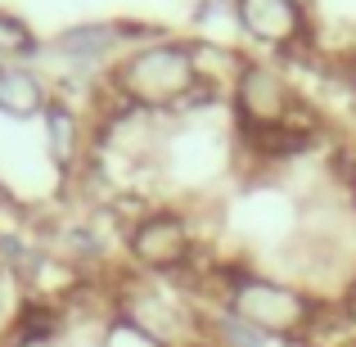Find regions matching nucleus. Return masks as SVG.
Masks as SVG:
<instances>
[{
	"label": "nucleus",
	"instance_id": "obj_1",
	"mask_svg": "<svg viewBox=\"0 0 356 347\" xmlns=\"http://www.w3.org/2000/svg\"><path fill=\"white\" fill-rule=\"evenodd\" d=\"M194 86H199V68H194L190 50L172 41L145 45L113 68V90L131 108H172L190 99Z\"/></svg>",
	"mask_w": 356,
	"mask_h": 347
},
{
	"label": "nucleus",
	"instance_id": "obj_2",
	"mask_svg": "<svg viewBox=\"0 0 356 347\" xmlns=\"http://www.w3.org/2000/svg\"><path fill=\"white\" fill-rule=\"evenodd\" d=\"M226 312L239 316L243 325L261 330L266 339H298L312 330L316 307L307 293H298L293 284H275L261 275H239L235 289L226 298Z\"/></svg>",
	"mask_w": 356,
	"mask_h": 347
},
{
	"label": "nucleus",
	"instance_id": "obj_3",
	"mask_svg": "<svg viewBox=\"0 0 356 347\" xmlns=\"http://www.w3.org/2000/svg\"><path fill=\"white\" fill-rule=\"evenodd\" d=\"M190 221L181 217V212H145V217H136V226L127 230V257L136 261L140 271H149V275H172V271H181L185 261H190Z\"/></svg>",
	"mask_w": 356,
	"mask_h": 347
},
{
	"label": "nucleus",
	"instance_id": "obj_4",
	"mask_svg": "<svg viewBox=\"0 0 356 347\" xmlns=\"http://www.w3.org/2000/svg\"><path fill=\"white\" fill-rule=\"evenodd\" d=\"M54 95L32 63H0V118L5 122H41Z\"/></svg>",
	"mask_w": 356,
	"mask_h": 347
},
{
	"label": "nucleus",
	"instance_id": "obj_5",
	"mask_svg": "<svg viewBox=\"0 0 356 347\" xmlns=\"http://www.w3.org/2000/svg\"><path fill=\"white\" fill-rule=\"evenodd\" d=\"M239 108L257 131H275L289 113V90L270 68H248L239 81Z\"/></svg>",
	"mask_w": 356,
	"mask_h": 347
},
{
	"label": "nucleus",
	"instance_id": "obj_6",
	"mask_svg": "<svg viewBox=\"0 0 356 347\" xmlns=\"http://www.w3.org/2000/svg\"><path fill=\"white\" fill-rule=\"evenodd\" d=\"M239 18L261 41H289L298 32V23H302L293 0H239Z\"/></svg>",
	"mask_w": 356,
	"mask_h": 347
},
{
	"label": "nucleus",
	"instance_id": "obj_7",
	"mask_svg": "<svg viewBox=\"0 0 356 347\" xmlns=\"http://www.w3.org/2000/svg\"><path fill=\"white\" fill-rule=\"evenodd\" d=\"M113 41H118V32L108 23H81V27H68V32L54 41V54L77 63V68H90V63H99L113 50Z\"/></svg>",
	"mask_w": 356,
	"mask_h": 347
},
{
	"label": "nucleus",
	"instance_id": "obj_8",
	"mask_svg": "<svg viewBox=\"0 0 356 347\" xmlns=\"http://www.w3.org/2000/svg\"><path fill=\"white\" fill-rule=\"evenodd\" d=\"M36 50H41V41L32 36V27L18 14L0 9V63H27Z\"/></svg>",
	"mask_w": 356,
	"mask_h": 347
},
{
	"label": "nucleus",
	"instance_id": "obj_9",
	"mask_svg": "<svg viewBox=\"0 0 356 347\" xmlns=\"http://www.w3.org/2000/svg\"><path fill=\"white\" fill-rule=\"evenodd\" d=\"M99 347H167L158 334H149L140 321H131V316L113 312L104 321V330H99Z\"/></svg>",
	"mask_w": 356,
	"mask_h": 347
},
{
	"label": "nucleus",
	"instance_id": "obj_10",
	"mask_svg": "<svg viewBox=\"0 0 356 347\" xmlns=\"http://www.w3.org/2000/svg\"><path fill=\"white\" fill-rule=\"evenodd\" d=\"M217 334H221V343H226V347H270L266 334L252 330V325H243L239 316H230V312L217 321Z\"/></svg>",
	"mask_w": 356,
	"mask_h": 347
}]
</instances>
